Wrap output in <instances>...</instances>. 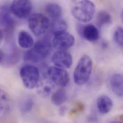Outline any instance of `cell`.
Listing matches in <instances>:
<instances>
[{
    "label": "cell",
    "mask_w": 123,
    "mask_h": 123,
    "mask_svg": "<svg viewBox=\"0 0 123 123\" xmlns=\"http://www.w3.org/2000/svg\"><path fill=\"white\" fill-rule=\"evenodd\" d=\"M51 102L56 106L62 105L67 99L66 92L63 89H60L55 91L52 94Z\"/></svg>",
    "instance_id": "cell-18"
},
{
    "label": "cell",
    "mask_w": 123,
    "mask_h": 123,
    "mask_svg": "<svg viewBox=\"0 0 123 123\" xmlns=\"http://www.w3.org/2000/svg\"><path fill=\"white\" fill-rule=\"evenodd\" d=\"M112 16L107 12L101 11L98 12L96 17V24L99 27L107 25L112 23Z\"/></svg>",
    "instance_id": "cell-17"
},
{
    "label": "cell",
    "mask_w": 123,
    "mask_h": 123,
    "mask_svg": "<svg viewBox=\"0 0 123 123\" xmlns=\"http://www.w3.org/2000/svg\"><path fill=\"white\" fill-rule=\"evenodd\" d=\"M11 12L20 19H25L31 14L32 4L30 0H13L10 7Z\"/></svg>",
    "instance_id": "cell-5"
},
{
    "label": "cell",
    "mask_w": 123,
    "mask_h": 123,
    "mask_svg": "<svg viewBox=\"0 0 123 123\" xmlns=\"http://www.w3.org/2000/svg\"><path fill=\"white\" fill-rule=\"evenodd\" d=\"M92 68L91 58L87 55H83L79 60L74 71V80L78 85L86 83L89 80Z\"/></svg>",
    "instance_id": "cell-2"
},
{
    "label": "cell",
    "mask_w": 123,
    "mask_h": 123,
    "mask_svg": "<svg viewBox=\"0 0 123 123\" xmlns=\"http://www.w3.org/2000/svg\"><path fill=\"white\" fill-rule=\"evenodd\" d=\"M20 76L24 86L28 89H33L37 87L39 80L38 69L30 64L25 65L21 68Z\"/></svg>",
    "instance_id": "cell-4"
},
{
    "label": "cell",
    "mask_w": 123,
    "mask_h": 123,
    "mask_svg": "<svg viewBox=\"0 0 123 123\" xmlns=\"http://www.w3.org/2000/svg\"><path fill=\"white\" fill-rule=\"evenodd\" d=\"M54 36L52 44L57 50H67L75 43L74 37L68 32H64Z\"/></svg>",
    "instance_id": "cell-7"
},
{
    "label": "cell",
    "mask_w": 123,
    "mask_h": 123,
    "mask_svg": "<svg viewBox=\"0 0 123 123\" xmlns=\"http://www.w3.org/2000/svg\"><path fill=\"white\" fill-rule=\"evenodd\" d=\"M47 14L54 21L61 19L62 15V7L57 3L50 2L45 7Z\"/></svg>",
    "instance_id": "cell-14"
},
{
    "label": "cell",
    "mask_w": 123,
    "mask_h": 123,
    "mask_svg": "<svg viewBox=\"0 0 123 123\" xmlns=\"http://www.w3.org/2000/svg\"><path fill=\"white\" fill-rule=\"evenodd\" d=\"M123 76L121 74L116 73L113 75L110 79V85L112 91L117 96L122 97Z\"/></svg>",
    "instance_id": "cell-12"
},
{
    "label": "cell",
    "mask_w": 123,
    "mask_h": 123,
    "mask_svg": "<svg viewBox=\"0 0 123 123\" xmlns=\"http://www.w3.org/2000/svg\"><path fill=\"white\" fill-rule=\"evenodd\" d=\"M18 42L23 49H27L31 48L34 44V41L32 36L25 31H21L18 35Z\"/></svg>",
    "instance_id": "cell-15"
},
{
    "label": "cell",
    "mask_w": 123,
    "mask_h": 123,
    "mask_svg": "<svg viewBox=\"0 0 123 123\" xmlns=\"http://www.w3.org/2000/svg\"><path fill=\"white\" fill-rule=\"evenodd\" d=\"M29 29L37 37H41L46 34L50 27L49 19L41 13L31 15L28 21Z\"/></svg>",
    "instance_id": "cell-3"
},
{
    "label": "cell",
    "mask_w": 123,
    "mask_h": 123,
    "mask_svg": "<svg viewBox=\"0 0 123 123\" xmlns=\"http://www.w3.org/2000/svg\"><path fill=\"white\" fill-rule=\"evenodd\" d=\"M84 108V105L81 103H78L76 104L75 107L73 108L70 112V116H73L76 114L80 113L83 111Z\"/></svg>",
    "instance_id": "cell-23"
},
{
    "label": "cell",
    "mask_w": 123,
    "mask_h": 123,
    "mask_svg": "<svg viewBox=\"0 0 123 123\" xmlns=\"http://www.w3.org/2000/svg\"><path fill=\"white\" fill-rule=\"evenodd\" d=\"M38 93L43 97H48L55 91V84L49 79H43L39 81L37 86Z\"/></svg>",
    "instance_id": "cell-11"
},
{
    "label": "cell",
    "mask_w": 123,
    "mask_h": 123,
    "mask_svg": "<svg viewBox=\"0 0 123 123\" xmlns=\"http://www.w3.org/2000/svg\"><path fill=\"white\" fill-rule=\"evenodd\" d=\"M52 61L54 64L62 68H69L72 64L71 55L66 50H57L52 56Z\"/></svg>",
    "instance_id": "cell-9"
},
{
    "label": "cell",
    "mask_w": 123,
    "mask_h": 123,
    "mask_svg": "<svg viewBox=\"0 0 123 123\" xmlns=\"http://www.w3.org/2000/svg\"><path fill=\"white\" fill-rule=\"evenodd\" d=\"M67 28V23L64 20L59 19L54 20L51 26V30L53 35H55L66 32Z\"/></svg>",
    "instance_id": "cell-19"
},
{
    "label": "cell",
    "mask_w": 123,
    "mask_h": 123,
    "mask_svg": "<svg viewBox=\"0 0 123 123\" xmlns=\"http://www.w3.org/2000/svg\"><path fill=\"white\" fill-rule=\"evenodd\" d=\"M95 6L90 0H81L76 3L71 10L73 16L80 23H86L93 18Z\"/></svg>",
    "instance_id": "cell-1"
},
{
    "label": "cell",
    "mask_w": 123,
    "mask_h": 123,
    "mask_svg": "<svg viewBox=\"0 0 123 123\" xmlns=\"http://www.w3.org/2000/svg\"><path fill=\"white\" fill-rule=\"evenodd\" d=\"M11 107V101L8 95L0 89V117L6 115Z\"/></svg>",
    "instance_id": "cell-16"
},
{
    "label": "cell",
    "mask_w": 123,
    "mask_h": 123,
    "mask_svg": "<svg viewBox=\"0 0 123 123\" xmlns=\"http://www.w3.org/2000/svg\"><path fill=\"white\" fill-rule=\"evenodd\" d=\"M77 32L79 35L90 42L96 41L99 38V31L96 26L92 24L77 25Z\"/></svg>",
    "instance_id": "cell-8"
},
{
    "label": "cell",
    "mask_w": 123,
    "mask_h": 123,
    "mask_svg": "<svg viewBox=\"0 0 123 123\" xmlns=\"http://www.w3.org/2000/svg\"><path fill=\"white\" fill-rule=\"evenodd\" d=\"M4 37V33L0 29V42L1 41V40L3 39Z\"/></svg>",
    "instance_id": "cell-26"
},
{
    "label": "cell",
    "mask_w": 123,
    "mask_h": 123,
    "mask_svg": "<svg viewBox=\"0 0 123 123\" xmlns=\"http://www.w3.org/2000/svg\"><path fill=\"white\" fill-rule=\"evenodd\" d=\"M97 106L99 111L102 114L109 113L113 107L112 99L106 95L99 96L97 100Z\"/></svg>",
    "instance_id": "cell-13"
},
{
    "label": "cell",
    "mask_w": 123,
    "mask_h": 123,
    "mask_svg": "<svg viewBox=\"0 0 123 123\" xmlns=\"http://www.w3.org/2000/svg\"><path fill=\"white\" fill-rule=\"evenodd\" d=\"M114 39L115 42L120 47L123 45V30L121 27H118L115 31Z\"/></svg>",
    "instance_id": "cell-21"
},
{
    "label": "cell",
    "mask_w": 123,
    "mask_h": 123,
    "mask_svg": "<svg viewBox=\"0 0 123 123\" xmlns=\"http://www.w3.org/2000/svg\"><path fill=\"white\" fill-rule=\"evenodd\" d=\"M32 49L42 59L48 57L52 52V45L49 40L46 38L37 41Z\"/></svg>",
    "instance_id": "cell-10"
},
{
    "label": "cell",
    "mask_w": 123,
    "mask_h": 123,
    "mask_svg": "<svg viewBox=\"0 0 123 123\" xmlns=\"http://www.w3.org/2000/svg\"><path fill=\"white\" fill-rule=\"evenodd\" d=\"M24 58L25 61L33 63L38 62L42 60L32 49L25 52L24 54Z\"/></svg>",
    "instance_id": "cell-20"
},
{
    "label": "cell",
    "mask_w": 123,
    "mask_h": 123,
    "mask_svg": "<svg viewBox=\"0 0 123 123\" xmlns=\"http://www.w3.org/2000/svg\"><path fill=\"white\" fill-rule=\"evenodd\" d=\"M33 101L31 98L26 99L23 103L21 106V110L24 113H27L30 112L33 105Z\"/></svg>",
    "instance_id": "cell-22"
},
{
    "label": "cell",
    "mask_w": 123,
    "mask_h": 123,
    "mask_svg": "<svg viewBox=\"0 0 123 123\" xmlns=\"http://www.w3.org/2000/svg\"><path fill=\"white\" fill-rule=\"evenodd\" d=\"M73 0V1H75V0Z\"/></svg>",
    "instance_id": "cell-27"
},
{
    "label": "cell",
    "mask_w": 123,
    "mask_h": 123,
    "mask_svg": "<svg viewBox=\"0 0 123 123\" xmlns=\"http://www.w3.org/2000/svg\"><path fill=\"white\" fill-rule=\"evenodd\" d=\"M67 111V108L65 106H62L59 110V114L61 116H64Z\"/></svg>",
    "instance_id": "cell-24"
},
{
    "label": "cell",
    "mask_w": 123,
    "mask_h": 123,
    "mask_svg": "<svg viewBox=\"0 0 123 123\" xmlns=\"http://www.w3.org/2000/svg\"><path fill=\"white\" fill-rule=\"evenodd\" d=\"M49 79L59 86H66L69 80V74L64 68L56 66L50 67L48 71Z\"/></svg>",
    "instance_id": "cell-6"
},
{
    "label": "cell",
    "mask_w": 123,
    "mask_h": 123,
    "mask_svg": "<svg viewBox=\"0 0 123 123\" xmlns=\"http://www.w3.org/2000/svg\"><path fill=\"white\" fill-rule=\"evenodd\" d=\"M4 55L3 52L1 49H0V63L3 61L4 59Z\"/></svg>",
    "instance_id": "cell-25"
}]
</instances>
